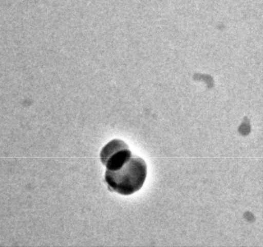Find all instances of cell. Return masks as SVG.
<instances>
[{"instance_id":"7a4b0ae2","label":"cell","mask_w":263,"mask_h":247,"mask_svg":"<svg viewBox=\"0 0 263 247\" xmlns=\"http://www.w3.org/2000/svg\"><path fill=\"white\" fill-rule=\"evenodd\" d=\"M132 156V151L126 143L114 139L104 146L100 153V160L105 165L106 170L112 171L119 169Z\"/></svg>"},{"instance_id":"6da1fadb","label":"cell","mask_w":263,"mask_h":247,"mask_svg":"<svg viewBox=\"0 0 263 247\" xmlns=\"http://www.w3.org/2000/svg\"><path fill=\"white\" fill-rule=\"evenodd\" d=\"M147 167L145 161L132 155L129 160L116 170H106L105 182L109 189L120 195H133L145 181Z\"/></svg>"}]
</instances>
